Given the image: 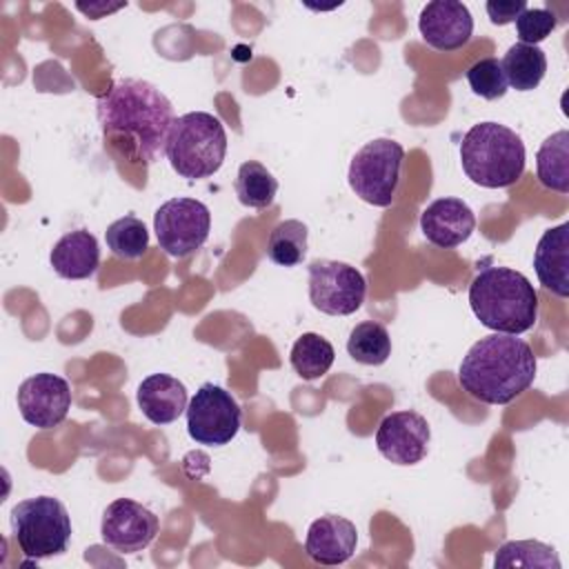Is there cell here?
Returning a JSON list of instances; mask_svg holds the SVG:
<instances>
[{"mask_svg": "<svg viewBox=\"0 0 569 569\" xmlns=\"http://www.w3.org/2000/svg\"><path fill=\"white\" fill-rule=\"evenodd\" d=\"M98 122L107 142L129 162L149 164L164 151L173 124V104L151 82L140 78L116 80L96 102Z\"/></svg>", "mask_w": 569, "mask_h": 569, "instance_id": "1", "label": "cell"}, {"mask_svg": "<svg viewBox=\"0 0 569 569\" xmlns=\"http://www.w3.org/2000/svg\"><path fill=\"white\" fill-rule=\"evenodd\" d=\"M536 356L527 340L513 333H489L465 353L458 382L485 405H509L533 385Z\"/></svg>", "mask_w": 569, "mask_h": 569, "instance_id": "2", "label": "cell"}, {"mask_svg": "<svg viewBox=\"0 0 569 569\" xmlns=\"http://www.w3.org/2000/svg\"><path fill=\"white\" fill-rule=\"evenodd\" d=\"M469 305L482 327L525 333L538 318V293L529 278L509 267H485L469 284Z\"/></svg>", "mask_w": 569, "mask_h": 569, "instance_id": "3", "label": "cell"}, {"mask_svg": "<svg viewBox=\"0 0 569 569\" xmlns=\"http://www.w3.org/2000/svg\"><path fill=\"white\" fill-rule=\"evenodd\" d=\"M460 164L473 184L511 187L525 171V144L513 129L500 122H478L460 140Z\"/></svg>", "mask_w": 569, "mask_h": 569, "instance_id": "4", "label": "cell"}, {"mask_svg": "<svg viewBox=\"0 0 569 569\" xmlns=\"http://www.w3.org/2000/svg\"><path fill=\"white\" fill-rule=\"evenodd\" d=\"M171 169L187 180L213 176L227 156V133L213 113L189 111L178 116L164 142Z\"/></svg>", "mask_w": 569, "mask_h": 569, "instance_id": "5", "label": "cell"}, {"mask_svg": "<svg viewBox=\"0 0 569 569\" xmlns=\"http://www.w3.org/2000/svg\"><path fill=\"white\" fill-rule=\"evenodd\" d=\"M11 531L27 558L42 560L67 551L71 518L58 498L36 496L20 500L11 509Z\"/></svg>", "mask_w": 569, "mask_h": 569, "instance_id": "6", "label": "cell"}, {"mask_svg": "<svg viewBox=\"0 0 569 569\" xmlns=\"http://www.w3.org/2000/svg\"><path fill=\"white\" fill-rule=\"evenodd\" d=\"M402 160L400 142L389 138L369 140L351 158L347 173L351 191L373 207H389L396 198Z\"/></svg>", "mask_w": 569, "mask_h": 569, "instance_id": "7", "label": "cell"}, {"mask_svg": "<svg viewBox=\"0 0 569 569\" xmlns=\"http://www.w3.org/2000/svg\"><path fill=\"white\" fill-rule=\"evenodd\" d=\"M153 231L160 249L171 258L196 253L209 238V207L196 198H171L153 213Z\"/></svg>", "mask_w": 569, "mask_h": 569, "instance_id": "8", "label": "cell"}, {"mask_svg": "<svg viewBox=\"0 0 569 569\" xmlns=\"http://www.w3.org/2000/svg\"><path fill=\"white\" fill-rule=\"evenodd\" d=\"M242 409L220 385L204 382L187 405V431L198 445L222 447L240 429Z\"/></svg>", "mask_w": 569, "mask_h": 569, "instance_id": "9", "label": "cell"}, {"mask_svg": "<svg viewBox=\"0 0 569 569\" xmlns=\"http://www.w3.org/2000/svg\"><path fill=\"white\" fill-rule=\"evenodd\" d=\"M309 271V300L327 316H349L365 302L367 282L365 276L340 260H313Z\"/></svg>", "mask_w": 569, "mask_h": 569, "instance_id": "10", "label": "cell"}, {"mask_svg": "<svg viewBox=\"0 0 569 569\" xmlns=\"http://www.w3.org/2000/svg\"><path fill=\"white\" fill-rule=\"evenodd\" d=\"M158 516L144 505L116 498L107 505L100 522V533L104 545L120 553H136L149 547L158 533Z\"/></svg>", "mask_w": 569, "mask_h": 569, "instance_id": "11", "label": "cell"}, {"mask_svg": "<svg viewBox=\"0 0 569 569\" xmlns=\"http://www.w3.org/2000/svg\"><path fill=\"white\" fill-rule=\"evenodd\" d=\"M18 409L22 420L36 429L58 427L71 409L69 382L49 371L27 378L18 387Z\"/></svg>", "mask_w": 569, "mask_h": 569, "instance_id": "12", "label": "cell"}, {"mask_svg": "<svg viewBox=\"0 0 569 569\" xmlns=\"http://www.w3.org/2000/svg\"><path fill=\"white\" fill-rule=\"evenodd\" d=\"M431 429L418 411H393L376 429V447L393 465H416L427 456Z\"/></svg>", "mask_w": 569, "mask_h": 569, "instance_id": "13", "label": "cell"}, {"mask_svg": "<svg viewBox=\"0 0 569 569\" xmlns=\"http://www.w3.org/2000/svg\"><path fill=\"white\" fill-rule=\"evenodd\" d=\"M418 29L429 47L438 51H456L469 42L473 18L467 4L458 0H433L422 7Z\"/></svg>", "mask_w": 569, "mask_h": 569, "instance_id": "14", "label": "cell"}, {"mask_svg": "<svg viewBox=\"0 0 569 569\" xmlns=\"http://www.w3.org/2000/svg\"><path fill=\"white\" fill-rule=\"evenodd\" d=\"M420 229L431 244L453 249L473 233L476 213L460 198H438L422 211Z\"/></svg>", "mask_w": 569, "mask_h": 569, "instance_id": "15", "label": "cell"}, {"mask_svg": "<svg viewBox=\"0 0 569 569\" xmlns=\"http://www.w3.org/2000/svg\"><path fill=\"white\" fill-rule=\"evenodd\" d=\"M358 545V529L351 520L327 513L313 520L307 529L305 551L318 565H342L347 562Z\"/></svg>", "mask_w": 569, "mask_h": 569, "instance_id": "16", "label": "cell"}, {"mask_svg": "<svg viewBox=\"0 0 569 569\" xmlns=\"http://www.w3.org/2000/svg\"><path fill=\"white\" fill-rule=\"evenodd\" d=\"M540 284L558 298L569 296V222L547 229L533 251Z\"/></svg>", "mask_w": 569, "mask_h": 569, "instance_id": "17", "label": "cell"}, {"mask_svg": "<svg viewBox=\"0 0 569 569\" xmlns=\"http://www.w3.org/2000/svg\"><path fill=\"white\" fill-rule=\"evenodd\" d=\"M187 405V387L169 373H151L138 387V407L153 425H171Z\"/></svg>", "mask_w": 569, "mask_h": 569, "instance_id": "18", "label": "cell"}, {"mask_svg": "<svg viewBox=\"0 0 569 569\" xmlns=\"http://www.w3.org/2000/svg\"><path fill=\"white\" fill-rule=\"evenodd\" d=\"M49 262L53 271L64 280H84L98 271L100 247L93 233L76 229L64 233L51 249Z\"/></svg>", "mask_w": 569, "mask_h": 569, "instance_id": "19", "label": "cell"}, {"mask_svg": "<svg viewBox=\"0 0 569 569\" xmlns=\"http://www.w3.org/2000/svg\"><path fill=\"white\" fill-rule=\"evenodd\" d=\"M507 84L516 91H533L547 73V56L540 47L516 42L500 60Z\"/></svg>", "mask_w": 569, "mask_h": 569, "instance_id": "20", "label": "cell"}, {"mask_svg": "<svg viewBox=\"0 0 569 569\" xmlns=\"http://www.w3.org/2000/svg\"><path fill=\"white\" fill-rule=\"evenodd\" d=\"M536 176L542 187L569 193V131L551 133L536 153Z\"/></svg>", "mask_w": 569, "mask_h": 569, "instance_id": "21", "label": "cell"}, {"mask_svg": "<svg viewBox=\"0 0 569 569\" xmlns=\"http://www.w3.org/2000/svg\"><path fill=\"white\" fill-rule=\"evenodd\" d=\"M233 189L238 200L251 209H267L273 204L278 193V180L258 160H247L238 167Z\"/></svg>", "mask_w": 569, "mask_h": 569, "instance_id": "22", "label": "cell"}, {"mask_svg": "<svg viewBox=\"0 0 569 569\" xmlns=\"http://www.w3.org/2000/svg\"><path fill=\"white\" fill-rule=\"evenodd\" d=\"M309 229L302 220L289 218L278 222L267 238V258L280 267H296L307 256Z\"/></svg>", "mask_w": 569, "mask_h": 569, "instance_id": "23", "label": "cell"}, {"mask_svg": "<svg viewBox=\"0 0 569 569\" xmlns=\"http://www.w3.org/2000/svg\"><path fill=\"white\" fill-rule=\"evenodd\" d=\"M336 351L327 338L320 333H302L291 347V367L302 380H316L325 376L333 365Z\"/></svg>", "mask_w": 569, "mask_h": 569, "instance_id": "24", "label": "cell"}, {"mask_svg": "<svg viewBox=\"0 0 569 569\" xmlns=\"http://www.w3.org/2000/svg\"><path fill=\"white\" fill-rule=\"evenodd\" d=\"M347 353L360 365H369V367L385 365L387 358L391 356L389 331L385 329V325L373 320L358 322L349 333Z\"/></svg>", "mask_w": 569, "mask_h": 569, "instance_id": "25", "label": "cell"}, {"mask_svg": "<svg viewBox=\"0 0 569 569\" xmlns=\"http://www.w3.org/2000/svg\"><path fill=\"white\" fill-rule=\"evenodd\" d=\"M493 565L498 569H560V558L551 545H545L540 540H509L496 551Z\"/></svg>", "mask_w": 569, "mask_h": 569, "instance_id": "26", "label": "cell"}, {"mask_svg": "<svg viewBox=\"0 0 569 569\" xmlns=\"http://www.w3.org/2000/svg\"><path fill=\"white\" fill-rule=\"evenodd\" d=\"M104 240L111 253L122 260L142 258L149 249V231L136 216H122L113 220L104 231Z\"/></svg>", "mask_w": 569, "mask_h": 569, "instance_id": "27", "label": "cell"}, {"mask_svg": "<svg viewBox=\"0 0 569 569\" xmlns=\"http://www.w3.org/2000/svg\"><path fill=\"white\" fill-rule=\"evenodd\" d=\"M467 82L471 91L485 100H498L507 93V78L498 58H482L467 69Z\"/></svg>", "mask_w": 569, "mask_h": 569, "instance_id": "28", "label": "cell"}, {"mask_svg": "<svg viewBox=\"0 0 569 569\" xmlns=\"http://www.w3.org/2000/svg\"><path fill=\"white\" fill-rule=\"evenodd\" d=\"M558 24L556 13H551L549 9H525L518 18H516V36L522 44H533L538 47V42H542Z\"/></svg>", "mask_w": 569, "mask_h": 569, "instance_id": "29", "label": "cell"}, {"mask_svg": "<svg viewBox=\"0 0 569 569\" xmlns=\"http://www.w3.org/2000/svg\"><path fill=\"white\" fill-rule=\"evenodd\" d=\"M485 9L489 20L502 27V24L516 22V18L527 9V2L525 0H489Z\"/></svg>", "mask_w": 569, "mask_h": 569, "instance_id": "30", "label": "cell"}]
</instances>
